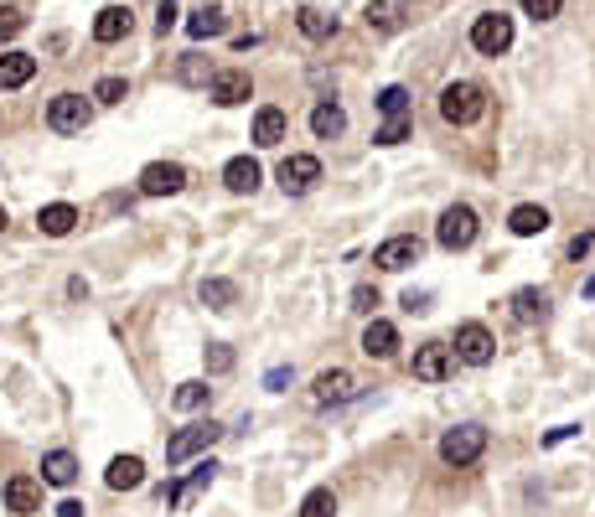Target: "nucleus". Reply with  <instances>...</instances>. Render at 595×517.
Returning a JSON list of instances; mask_svg holds the SVG:
<instances>
[{
    "instance_id": "nucleus-36",
    "label": "nucleus",
    "mask_w": 595,
    "mask_h": 517,
    "mask_svg": "<svg viewBox=\"0 0 595 517\" xmlns=\"http://www.w3.org/2000/svg\"><path fill=\"white\" fill-rule=\"evenodd\" d=\"M409 140V114H389V125L378 130V145H399Z\"/></svg>"
},
{
    "instance_id": "nucleus-7",
    "label": "nucleus",
    "mask_w": 595,
    "mask_h": 517,
    "mask_svg": "<svg viewBox=\"0 0 595 517\" xmlns=\"http://www.w3.org/2000/svg\"><path fill=\"white\" fill-rule=\"evenodd\" d=\"M420 254H425V243L414 238V233H399V238H383V243H378V249H373V264L389 269V275H399V269L420 264Z\"/></svg>"
},
{
    "instance_id": "nucleus-17",
    "label": "nucleus",
    "mask_w": 595,
    "mask_h": 517,
    "mask_svg": "<svg viewBox=\"0 0 595 517\" xmlns=\"http://www.w3.org/2000/svg\"><path fill=\"white\" fill-rule=\"evenodd\" d=\"M311 393H316V404H347L352 393H357V378H352L347 368H326Z\"/></svg>"
},
{
    "instance_id": "nucleus-22",
    "label": "nucleus",
    "mask_w": 595,
    "mask_h": 517,
    "mask_svg": "<svg viewBox=\"0 0 595 517\" xmlns=\"http://www.w3.org/2000/svg\"><path fill=\"white\" fill-rule=\"evenodd\" d=\"M37 78V57L32 52H6L0 57V88H21Z\"/></svg>"
},
{
    "instance_id": "nucleus-10",
    "label": "nucleus",
    "mask_w": 595,
    "mask_h": 517,
    "mask_svg": "<svg viewBox=\"0 0 595 517\" xmlns=\"http://www.w3.org/2000/svg\"><path fill=\"white\" fill-rule=\"evenodd\" d=\"M316 181H321V161H316V156H285V161H280V187H285V197H306Z\"/></svg>"
},
{
    "instance_id": "nucleus-28",
    "label": "nucleus",
    "mask_w": 595,
    "mask_h": 517,
    "mask_svg": "<svg viewBox=\"0 0 595 517\" xmlns=\"http://www.w3.org/2000/svg\"><path fill=\"white\" fill-rule=\"evenodd\" d=\"M342 130H347V114H342L337 104H316V109H311V135H316V140H337Z\"/></svg>"
},
{
    "instance_id": "nucleus-34",
    "label": "nucleus",
    "mask_w": 595,
    "mask_h": 517,
    "mask_svg": "<svg viewBox=\"0 0 595 517\" xmlns=\"http://www.w3.org/2000/svg\"><path fill=\"white\" fill-rule=\"evenodd\" d=\"M378 109H383V114H409V88L389 83V88L378 94Z\"/></svg>"
},
{
    "instance_id": "nucleus-25",
    "label": "nucleus",
    "mask_w": 595,
    "mask_h": 517,
    "mask_svg": "<svg viewBox=\"0 0 595 517\" xmlns=\"http://www.w3.org/2000/svg\"><path fill=\"white\" fill-rule=\"evenodd\" d=\"M295 26L311 37V42H326V37H337V16H326L321 6H301L295 11Z\"/></svg>"
},
{
    "instance_id": "nucleus-8",
    "label": "nucleus",
    "mask_w": 595,
    "mask_h": 517,
    "mask_svg": "<svg viewBox=\"0 0 595 517\" xmlns=\"http://www.w3.org/2000/svg\"><path fill=\"white\" fill-rule=\"evenodd\" d=\"M223 430H218V424L213 419H202V424H187V430H176L171 440H166V461L171 466H182L187 461V455H197V450H207V445H213Z\"/></svg>"
},
{
    "instance_id": "nucleus-11",
    "label": "nucleus",
    "mask_w": 595,
    "mask_h": 517,
    "mask_svg": "<svg viewBox=\"0 0 595 517\" xmlns=\"http://www.w3.org/2000/svg\"><path fill=\"white\" fill-rule=\"evenodd\" d=\"M254 94V78L244 68H223L213 83H207V99H213L218 109H233V104H244Z\"/></svg>"
},
{
    "instance_id": "nucleus-38",
    "label": "nucleus",
    "mask_w": 595,
    "mask_h": 517,
    "mask_svg": "<svg viewBox=\"0 0 595 517\" xmlns=\"http://www.w3.org/2000/svg\"><path fill=\"white\" fill-rule=\"evenodd\" d=\"M228 368H233V347L213 342V347H207V373H228Z\"/></svg>"
},
{
    "instance_id": "nucleus-24",
    "label": "nucleus",
    "mask_w": 595,
    "mask_h": 517,
    "mask_svg": "<svg viewBox=\"0 0 595 517\" xmlns=\"http://www.w3.org/2000/svg\"><path fill=\"white\" fill-rule=\"evenodd\" d=\"M73 223H78V207H68V202H52V207H42V212H37V228H42L47 238L73 233Z\"/></svg>"
},
{
    "instance_id": "nucleus-4",
    "label": "nucleus",
    "mask_w": 595,
    "mask_h": 517,
    "mask_svg": "<svg viewBox=\"0 0 595 517\" xmlns=\"http://www.w3.org/2000/svg\"><path fill=\"white\" fill-rule=\"evenodd\" d=\"M471 47L487 52V57H502V52L513 47V16H502V11L476 16V21H471Z\"/></svg>"
},
{
    "instance_id": "nucleus-23",
    "label": "nucleus",
    "mask_w": 595,
    "mask_h": 517,
    "mask_svg": "<svg viewBox=\"0 0 595 517\" xmlns=\"http://www.w3.org/2000/svg\"><path fill=\"white\" fill-rule=\"evenodd\" d=\"M223 32H228V16H223L218 6H202V11H192V16H187V37H192V42L223 37Z\"/></svg>"
},
{
    "instance_id": "nucleus-21",
    "label": "nucleus",
    "mask_w": 595,
    "mask_h": 517,
    "mask_svg": "<svg viewBox=\"0 0 595 517\" xmlns=\"http://www.w3.org/2000/svg\"><path fill=\"white\" fill-rule=\"evenodd\" d=\"M285 130H290V119H285V109H259L254 114V145H264V150H270V145H280L285 140Z\"/></svg>"
},
{
    "instance_id": "nucleus-18",
    "label": "nucleus",
    "mask_w": 595,
    "mask_h": 517,
    "mask_svg": "<svg viewBox=\"0 0 595 517\" xmlns=\"http://www.w3.org/2000/svg\"><path fill=\"white\" fill-rule=\"evenodd\" d=\"M223 181H228V192H238V197H249V192H259V181H264V171H259V161H254V156H233V161L223 166Z\"/></svg>"
},
{
    "instance_id": "nucleus-9",
    "label": "nucleus",
    "mask_w": 595,
    "mask_h": 517,
    "mask_svg": "<svg viewBox=\"0 0 595 517\" xmlns=\"http://www.w3.org/2000/svg\"><path fill=\"white\" fill-rule=\"evenodd\" d=\"M187 187V166H176V161H151L140 171V192L145 197H176Z\"/></svg>"
},
{
    "instance_id": "nucleus-12",
    "label": "nucleus",
    "mask_w": 595,
    "mask_h": 517,
    "mask_svg": "<svg viewBox=\"0 0 595 517\" xmlns=\"http://www.w3.org/2000/svg\"><path fill=\"white\" fill-rule=\"evenodd\" d=\"M414 378H420V383H445V378H451V347L425 342L420 352H414Z\"/></svg>"
},
{
    "instance_id": "nucleus-19",
    "label": "nucleus",
    "mask_w": 595,
    "mask_h": 517,
    "mask_svg": "<svg viewBox=\"0 0 595 517\" xmlns=\"http://www.w3.org/2000/svg\"><path fill=\"white\" fill-rule=\"evenodd\" d=\"M104 481H109V492H135V486L145 481V461H140V455H114Z\"/></svg>"
},
{
    "instance_id": "nucleus-41",
    "label": "nucleus",
    "mask_w": 595,
    "mask_h": 517,
    "mask_svg": "<svg viewBox=\"0 0 595 517\" xmlns=\"http://www.w3.org/2000/svg\"><path fill=\"white\" fill-rule=\"evenodd\" d=\"M590 243H595L590 233H580V238H570V259H580V254H590Z\"/></svg>"
},
{
    "instance_id": "nucleus-43",
    "label": "nucleus",
    "mask_w": 595,
    "mask_h": 517,
    "mask_svg": "<svg viewBox=\"0 0 595 517\" xmlns=\"http://www.w3.org/2000/svg\"><path fill=\"white\" fill-rule=\"evenodd\" d=\"M585 295H590V306H595V275H590V285H585Z\"/></svg>"
},
{
    "instance_id": "nucleus-26",
    "label": "nucleus",
    "mask_w": 595,
    "mask_h": 517,
    "mask_svg": "<svg viewBox=\"0 0 595 517\" xmlns=\"http://www.w3.org/2000/svg\"><path fill=\"white\" fill-rule=\"evenodd\" d=\"M508 228H513L518 238H539V233H549V212H544V207H533V202H523V207H513Z\"/></svg>"
},
{
    "instance_id": "nucleus-15",
    "label": "nucleus",
    "mask_w": 595,
    "mask_h": 517,
    "mask_svg": "<svg viewBox=\"0 0 595 517\" xmlns=\"http://www.w3.org/2000/svg\"><path fill=\"white\" fill-rule=\"evenodd\" d=\"M6 507H11L16 517H32V512L42 507V481H37V476H11V481H6Z\"/></svg>"
},
{
    "instance_id": "nucleus-20",
    "label": "nucleus",
    "mask_w": 595,
    "mask_h": 517,
    "mask_svg": "<svg viewBox=\"0 0 595 517\" xmlns=\"http://www.w3.org/2000/svg\"><path fill=\"white\" fill-rule=\"evenodd\" d=\"M363 352L378 357V362H389V357L399 352V326H394V321H368V331H363Z\"/></svg>"
},
{
    "instance_id": "nucleus-33",
    "label": "nucleus",
    "mask_w": 595,
    "mask_h": 517,
    "mask_svg": "<svg viewBox=\"0 0 595 517\" xmlns=\"http://www.w3.org/2000/svg\"><path fill=\"white\" fill-rule=\"evenodd\" d=\"M176 78H182V83H213L218 73L207 68V63H202L197 52H187V57H182V68H176Z\"/></svg>"
},
{
    "instance_id": "nucleus-42",
    "label": "nucleus",
    "mask_w": 595,
    "mask_h": 517,
    "mask_svg": "<svg viewBox=\"0 0 595 517\" xmlns=\"http://www.w3.org/2000/svg\"><path fill=\"white\" fill-rule=\"evenodd\" d=\"M57 517H83V502H73V497H68L63 507H57Z\"/></svg>"
},
{
    "instance_id": "nucleus-29",
    "label": "nucleus",
    "mask_w": 595,
    "mask_h": 517,
    "mask_svg": "<svg viewBox=\"0 0 595 517\" xmlns=\"http://www.w3.org/2000/svg\"><path fill=\"white\" fill-rule=\"evenodd\" d=\"M202 306L207 311H233V300H238V285L233 280H202Z\"/></svg>"
},
{
    "instance_id": "nucleus-40",
    "label": "nucleus",
    "mask_w": 595,
    "mask_h": 517,
    "mask_svg": "<svg viewBox=\"0 0 595 517\" xmlns=\"http://www.w3.org/2000/svg\"><path fill=\"white\" fill-rule=\"evenodd\" d=\"M373 306H378V290H373V285H357V290H352V311L373 316Z\"/></svg>"
},
{
    "instance_id": "nucleus-30",
    "label": "nucleus",
    "mask_w": 595,
    "mask_h": 517,
    "mask_svg": "<svg viewBox=\"0 0 595 517\" xmlns=\"http://www.w3.org/2000/svg\"><path fill=\"white\" fill-rule=\"evenodd\" d=\"M213 471H218L213 461H202V466H197V471H192V476H187V481H182V486H176V492H171V507H187V502H192V497L202 492V486H213Z\"/></svg>"
},
{
    "instance_id": "nucleus-39",
    "label": "nucleus",
    "mask_w": 595,
    "mask_h": 517,
    "mask_svg": "<svg viewBox=\"0 0 595 517\" xmlns=\"http://www.w3.org/2000/svg\"><path fill=\"white\" fill-rule=\"evenodd\" d=\"M559 6H564V0H523V11H528L533 21H554Z\"/></svg>"
},
{
    "instance_id": "nucleus-31",
    "label": "nucleus",
    "mask_w": 595,
    "mask_h": 517,
    "mask_svg": "<svg viewBox=\"0 0 595 517\" xmlns=\"http://www.w3.org/2000/svg\"><path fill=\"white\" fill-rule=\"evenodd\" d=\"M207 399H213V388H207L202 378H192V383L176 388V399H171V404H176V409H202Z\"/></svg>"
},
{
    "instance_id": "nucleus-27",
    "label": "nucleus",
    "mask_w": 595,
    "mask_h": 517,
    "mask_svg": "<svg viewBox=\"0 0 595 517\" xmlns=\"http://www.w3.org/2000/svg\"><path fill=\"white\" fill-rule=\"evenodd\" d=\"M73 476H78V461L68 450H47L42 455V481L47 486H73Z\"/></svg>"
},
{
    "instance_id": "nucleus-37",
    "label": "nucleus",
    "mask_w": 595,
    "mask_h": 517,
    "mask_svg": "<svg viewBox=\"0 0 595 517\" xmlns=\"http://www.w3.org/2000/svg\"><path fill=\"white\" fill-rule=\"evenodd\" d=\"M21 26H26V16H21L16 6H0V42H11Z\"/></svg>"
},
{
    "instance_id": "nucleus-1",
    "label": "nucleus",
    "mask_w": 595,
    "mask_h": 517,
    "mask_svg": "<svg viewBox=\"0 0 595 517\" xmlns=\"http://www.w3.org/2000/svg\"><path fill=\"white\" fill-rule=\"evenodd\" d=\"M482 114H487V94L476 83H451L440 94V119L445 125H476Z\"/></svg>"
},
{
    "instance_id": "nucleus-13",
    "label": "nucleus",
    "mask_w": 595,
    "mask_h": 517,
    "mask_svg": "<svg viewBox=\"0 0 595 517\" xmlns=\"http://www.w3.org/2000/svg\"><path fill=\"white\" fill-rule=\"evenodd\" d=\"M368 32H399V26L409 21V0H368Z\"/></svg>"
},
{
    "instance_id": "nucleus-5",
    "label": "nucleus",
    "mask_w": 595,
    "mask_h": 517,
    "mask_svg": "<svg viewBox=\"0 0 595 517\" xmlns=\"http://www.w3.org/2000/svg\"><path fill=\"white\" fill-rule=\"evenodd\" d=\"M88 119H94V104H88L83 94H57V99L47 104V125H52L57 135H83Z\"/></svg>"
},
{
    "instance_id": "nucleus-6",
    "label": "nucleus",
    "mask_w": 595,
    "mask_h": 517,
    "mask_svg": "<svg viewBox=\"0 0 595 517\" xmlns=\"http://www.w3.org/2000/svg\"><path fill=\"white\" fill-rule=\"evenodd\" d=\"M492 352H497V337H492L482 321L456 326V357H461V362H471V368H487Z\"/></svg>"
},
{
    "instance_id": "nucleus-16",
    "label": "nucleus",
    "mask_w": 595,
    "mask_h": 517,
    "mask_svg": "<svg viewBox=\"0 0 595 517\" xmlns=\"http://www.w3.org/2000/svg\"><path fill=\"white\" fill-rule=\"evenodd\" d=\"M130 26H135V16H130V6H104L99 16H94V42H125L130 37Z\"/></svg>"
},
{
    "instance_id": "nucleus-2",
    "label": "nucleus",
    "mask_w": 595,
    "mask_h": 517,
    "mask_svg": "<svg viewBox=\"0 0 595 517\" xmlns=\"http://www.w3.org/2000/svg\"><path fill=\"white\" fill-rule=\"evenodd\" d=\"M476 233H482V223H476V212H471L466 202L445 207L440 223H435V243H440V249H451V254H456V249H471Z\"/></svg>"
},
{
    "instance_id": "nucleus-3",
    "label": "nucleus",
    "mask_w": 595,
    "mask_h": 517,
    "mask_svg": "<svg viewBox=\"0 0 595 517\" xmlns=\"http://www.w3.org/2000/svg\"><path fill=\"white\" fill-rule=\"evenodd\" d=\"M482 450H487V430H482V424H456V430L440 435V461L445 466H471Z\"/></svg>"
},
{
    "instance_id": "nucleus-14",
    "label": "nucleus",
    "mask_w": 595,
    "mask_h": 517,
    "mask_svg": "<svg viewBox=\"0 0 595 517\" xmlns=\"http://www.w3.org/2000/svg\"><path fill=\"white\" fill-rule=\"evenodd\" d=\"M549 290H539V285H523L518 295H513V316L523 321V326H544L549 321Z\"/></svg>"
},
{
    "instance_id": "nucleus-44",
    "label": "nucleus",
    "mask_w": 595,
    "mask_h": 517,
    "mask_svg": "<svg viewBox=\"0 0 595 517\" xmlns=\"http://www.w3.org/2000/svg\"><path fill=\"white\" fill-rule=\"evenodd\" d=\"M6 223H11V218H6V207H0V233H6Z\"/></svg>"
},
{
    "instance_id": "nucleus-35",
    "label": "nucleus",
    "mask_w": 595,
    "mask_h": 517,
    "mask_svg": "<svg viewBox=\"0 0 595 517\" xmlns=\"http://www.w3.org/2000/svg\"><path fill=\"white\" fill-rule=\"evenodd\" d=\"M125 94H130L125 78H99V83H94V99H99V104H119Z\"/></svg>"
},
{
    "instance_id": "nucleus-32",
    "label": "nucleus",
    "mask_w": 595,
    "mask_h": 517,
    "mask_svg": "<svg viewBox=\"0 0 595 517\" xmlns=\"http://www.w3.org/2000/svg\"><path fill=\"white\" fill-rule=\"evenodd\" d=\"M301 517H337V497L326 492V486H316V492H306V502H301Z\"/></svg>"
}]
</instances>
